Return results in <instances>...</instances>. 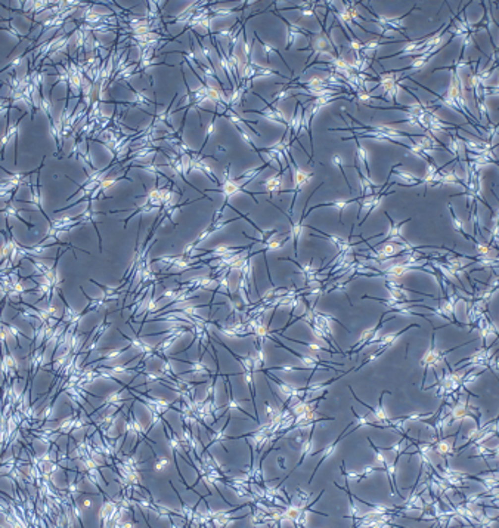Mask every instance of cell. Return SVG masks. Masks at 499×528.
<instances>
[{"mask_svg":"<svg viewBox=\"0 0 499 528\" xmlns=\"http://www.w3.org/2000/svg\"><path fill=\"white\" fill-rule=\"evenodd\" d=\"M250 93H253V95H256L259 99H262V102H265L266 104V110H244V114H250V113H256V114H260L262 117H265V119H268V120H271V122H275V123H281V125H285L286 128L289 126V122L286 120V117H285V114L279 110V108H277L272 102H268L265 98H262V95H259V93H256L254 90H250Z\"/></svg>","mask_w":499,"mask_h":528,"instance_id":"obj_1","label":"cell"},{"mask_svg":"<svg viewBox=\"0 0 499 528\" xmlns=\"http://www.w3.org/2000/svg\"><path fill=\"white\" fill-rule=\"evenodd\" d=\"M363 197L360 196V197H353V198H350V200H334V201H327V203H319V204H315V206H312L310 209H309V215L315 210V209H322V207H334V209H337L338 210V218H340V224H343V212H344V209H347L352 203H355V201H360Z\"/></svg>","mask_w":499,"mask_h":528,"instance_id":"obj_2","label":"cell"},{"mask_svg":"<svg viewBox=\"0 0 499 528\" xmlns=\"http://www.w3.org/2000/svg\"><path fill=\"white\" fill-rule=\"evenodd\" d=\"M275 15H277L279 19H282V21L285 22L286 28H288V30H286V31H288V45H286V49H291V46L294 45V42L297 40V37H298L300 34H301V36H306V37H310V36L313 34V31H307L306 28H303V27H300V25H297V24L289 22L286 18L279 15L278 10H275Z\"/></svg>","mask_w":499,"mask_h":528,"instance_id":"obj_3","label":"cell"},{"mask_svg":"<svg viewBox=\"0 0 499 528\" xmlns=\"http://www.w3.org/2000/svg\"><path fill=\"white\" fill-rule=\"evenodd\" d=\"M282 173H284V170L282 169H279V172L277 173V175H274V176H271V178H268L265 182H263V185H265V188H266V194L268 196H274V194H282V191H281V185H282Z\"/></svg>","mask_w":499,"mask_h":528,"instance_id":"obj_4","label":"cell"},{"mask_svg":"<svg viewBox=\"0 0 499 528\" xmlns=\"http://www.w3.org/2000/svg\"><path fill=\"white\" fill-rule=\"evenodd\" d=\"M254 39H256V40H259V42H260V45L263 46V49H265V54H266V60H268V66H271V55H272V54H275V55H278V57H279V60H281V61H282V63L285 64V67L288 68V70H289V71H291V74H294V70H292V68L289 67V64L286 63L285 58H284V57L281 55V52H279V51H278L277 48H274V45H271V43H266V42H263V40H262V39H260V37L257 36V33H254Z\"/></svg>","mask_w":499,"mask_h":528,"instance_id":"obj_5","label":"cell"},{"mask_svg":"<svg viewBox=\"0 0 499 528\" xmlns=\"http://www.w3.org/2000/svg\"><path fill=\"white\" fill-rule=\"evenodd\" d=\"M396 176L400 179V182L403 184V187H417V185H423V178H418L409 172H402L397 170Z\"/></svg>","mask_w":499,"mask_h":528,"instance_id":"obj_6","label":"cell"},{"mask_svg":"<svg viewBox=\"0 0 499 528\" xmlns=\"http://www.w3.org/2000/svg\"><path fill=\"white\" fill-rule=\"evenodd\" d=\"M449 212H450V218H452V225H453V228L456 229V232H459L462 237H465L467 240H471V237L465 232V229H464V224H462V221L455 215V212H453V207H452V204H449Z\"/></svg>","mask_w":499,"mask_h":528,"instance_id":"obj_7","label":"cell"},{"mask_svg":"<svg viewBox=\"0 0 499 528\" xmlns=\"http://www.w3.org/2000/svg\"><path fill=\"white\" fill-rule=\"evenodd\" d=\"M235 128H236V131H238V133H239L241 139H242V141H244L248 147H251L253 150L256 151V152L262 157V155H263V152H262V150H259V148H257V145L254 144V141L251 139V135H248V133H247V132L241 128V125H235Z\"/></svg>","mask_w":499,"mask_h":528,"instance_id":"obj_8","label":"cell"},{"mask_svg":"<svg viewBox=\"0 0 499 528\" xmlns=\"http://www.w3.org/2000/svg\"><path fill=\"white\" fill-rule=\"evenodd\" d=\"M331 161H333V164H334V166H337V167L340 169L341 175L344 176V181H346V185H347L349 191H350V193H353V188H352V185H350V182H349V179H347V176H346V173H344V160H343V157H341L340 154H335V155H333Z\"/></svg>","mask_w":499,"mask_h":528,"instance_id":"obj_9","label":"cell"},{"mask_svg":"<svg viewBox=\"0 0 499 528\" xmlns=\"http://www.w3.org/2000/svg\"><path fill=\"white\" fill-rule=\"evenodd\" d=\"M219 116H222V114H219V113H216L214 114V119H212L210 120V123H209V126H207V131H206V141H204V144H203V147H201V150L200 151H197L200 155L203 154V150L206 148V145H207V142L210 141V138L213 136V133H214V126H216V122H217V119H219Z\"/></svg>","mask_w":499,"mask_h":528,"instance_id":"obj_10","label":"cell"},{"mask_svg":"<svg viewBox=\"0 0 499 528\" xmlns=\"http://www.w3.org/2000/svg\"><path fill=\"white\" fill-rule=\"evenodd\" d=\"M291 96H292V89H291V87H284L282 90H279L278 93H275V95L272 96L274 105H275L277 102H281V101H284V99L291 98Z\"/></svg>","mask_w":499,"mask_h":528,"instance_id":"obj_11","label":"cell"}]
</instances>
